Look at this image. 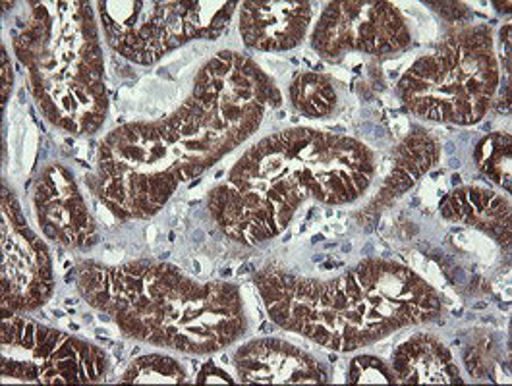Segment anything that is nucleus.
<instances>
[{"label": "nucleus", "instance_id": "nucleus-10", "mask_svg": "<svg viewBox=\"0 0 512 386\" xmlns=\"http://www.w3.org/2000/svg\"><path fill=\"white\" fill-rule=\"evenodd\" d=\"M55 290L47 244L31 230L16 195L2 190V317L26 315Z\"/></svg>", "mask_w": 512, "mask_h": 386}, {"label": "nucleus", "instance_id": "nucleus-6", "mask_svg": "<svg viewBox=\"0 0 512 386\" xmlns=\"http://www.w3.org/2000/svg\"><path fill=\"white\" fill-rule=\"evenodd\" d=\"M499 82L493 31L484 24L462 26L410 66L399 97L420 118L472 126L484 120Z\"/></svg>", "mask_w": 512, "mask_h": 386}, {"label": "nucleus", "instance_id": "nucleus-19", "mask_svg": "<svg viewBox=\"0 0 512 386\" xmlns=\"http://www.w3.org/2000/svg\"><path fill=\"white\" fill-rule=\"evenodd\" d=\"M476 165L485 176L511 192V136L495 132L485 136L474 149Z\"/></svg>", "mask_w": 512, "mask_h": 386}, {"label": "nucleus", "instance_id": "nucleus-16", "mask_svg": "<svg viewBox=\"0 0 512 386\" xmlns=\"http://www.w3.org/2000/svg\"><path fill=\"white\" fill-rule=\"evenodd\" d=\"M439 155H441L439 143L427 132L424 130L410 132L397 147L393 170L383 182L379 195L371 199L368 211L387 207L393 199H397L408 188H412L420 176H424L431 166L437 165Z\"/></svg>", "mask_w": 512, "mask_h": 386}, {"label": "nucleus", "instance_id": "nucleus-12", "mask_svg": "<svg viewBox=\"0 0 512 386\" xmlns=\"http://www.w3.org/2000/svg\"><path fill=\"white\" fill-rule=\"evenodd\" d=\"M236 377L244 385H319L329 375L312 354L281 338H256L234 354Z\"/></svg>", "mask_w": 512, "mask_h": 386}, {"label": "nucleus", "instance_id": "nucleus-17", "mask_svg": "<svg viewBox=\"0 0 512 386\" xmlns=\"http://www.w3.org/2000/svg\"><path fill=\"white\" fill-rule=\"evenodd\" d=\"M290 103L306 118H327L335 112L339 93L329 76L302 72L290 83Z\"/></svg>", "mask_w": 512, "mask_h": 386}, {"label": "nucleus", "instance_id": "nucleus-15", "mask_svg": "<svg viewBox=\"0 0 512 386\" xmlns=\"http://www.w3.org/2000/svg\"><path fill=\"white\" fill-rule=\"evenodd\" d=\"M441 215L482 230L501 246H511V201L501 193L476 186L458 188L441 201Z\"/></svg>", "mask_w": 512, "mask_h": 386}, {"label": "nucleus", "instance_id": "nucleus-3", "mask_svg": "<svg viewBox=\"0 0 512 386\" xmlns=\"http://www.w3.org/2000/svg\"><path fill=\"white\" fill-rule=\"evenodd\" d=\"M254 282L273 323L335 352H356L443 315L441 296L426 278L381 257L325 280L271 263Z\"/></svg>", "mask_w": 512, "mask_h": 386}, {"label": "nucleus", "instance_id": "nucleus-7", "mask_svg": "<svg viewBox=\"0 0 512 386\" xmlns=\"http://www.w3.org/2000/svg\"><path fill=\"white\" fill-rule=\"evenodd\" d=\"M236 8L238 2H97L111 49L142 66L194 39H219Z\"/></svg>", "mask_w": 512, "mask_h": 386}, {"label": "nucleus", "instance_id": "nucleus-22", "mask_svg": "<svg viewBox=\"0 0 512 386\" xmlns=\"http://www.w3.org/2000/svg\"><path fill=\"white\" fill-rule=\"evenodd\" d=\"M12 83H14V76H12V64L10 58L6 55V47L2 45V103L6 105L8 95L12 91Z\"/></svg>", "mask_w": 512, "mask_h": 386}, {"label": "nucleus", "instance_id": "nucleus-18", "mask_svg": "<svg viewBox=\"0 0 512 386\" xmlns=\"http://www.w3.org/2000/svg\"><path fill=\"white\" fill-rule=\"evenodd\" d=\"M118 383L132 385H180L188 383V371L180 361L165 354H145L134 359Z\"/></svg>", "mask_w": 512, "mask_h": 386}, {"label": "nucleus", "instance_id": "nucleus-14", "mask_svg": "<svg viewBox=\"0 0 512 386\" xmlns=\"http://www.w3.org/2000/svg\"><path fill=\"white\" fill-rule=\"evenodd\" d=\"M397 385H462L451 350L433 334L420 332L402 342L391 359Z\"/></svg>", "mask_w": 512, "mask_h": 386}, {"label": "nucleus", "instance_id": "nucleus-8", "mask_svg": "<svg viewBox=\"0 0 512 386\" xmlns=\"http://www.w3.org/2000/svg\"><path fill=\"white\" fill-rule=\"evenodd\" d=\"M0 348L2 377L22 383L87 385L109 371V356L99 346L24 315L2 317Z\"/></svg>", "mask_w": 512, "mask_h": 386}, {"label": "nucleus", "instance_id": "nucleus-5", "mask_svg": "<svg viewBox=\"0 0 512 386\" xmlns=\"http://www.w3.org/2000/svg\"><path fill=\"white\" fill-rule=\"evenodd\" d=\"M14 51L45 118L72 136L95 134L109 112L99 22L89 2H35Z\"/></svg>", "mask_w": 512, "mask_h": 386}, {"label": "nucleus", "instance_id": "nucleus-21", "mask_svg": "<svg viewBox=\"0 0 512 386\" xmlns=\"http://www.w3.org/2000/svg\"><path fill=\"white\" fill-rule=\"evenodd\" d=\"M196 383H200V385H209V383H234V379L228 375V371L225 369H221L217 363H213V361H209V363H205L203 367H201L200 373H198V377H196Z\"/></svg>", "mask_w": 512, "mask_h": 386}, {"label": "nucleus", "instance_id": "nucleus-1", "mask_svg": "<svg viewBox=\"0 0 512 386\" xmlns=\"http://www.w3.org/2000/svg\"><path fill=\"white\" fill-rule=\"evenodd\" d=\"M281 101L279 87L256 60L221 51L201 66L192 93L172 114L107 134L91 190L118 219H149L180 184L252 138Z\"/></svg>", "mask_w": 512, "mask_h": 386}, {"label": "nucleus", "instance_id": "nucleus-9", "mask_svg": "<svg viewBox=\"0 0 512 386\" xmlns=\"http://www.w3.org/2000/svg\"><path fill=\"white\" fill-rule=\"evenodd\" d=\"M412 45V33L391 2H329L312 31L313 51L339 62L350 53L393 55Z\"/></svg>", "mask_w": 512, "mask_h": 386}, {"label": "nucleus", "instance_id": "nucleus-2", "mask_svg": "<svg viewBox=\"0 0 512 386\" xmlns=\"http://www.w3.org/2000/svg\"><path fill=\"white\" fill-rule=\"evenodd\" d=\"M377 157L360 139L292 128L257 141L209 197L221 230L256 246L279 236L308 199L348 205L370 190Z\"/></svg>", "mask_w": 512, "mask_h": 386}, {"label": "nucleus", "instance_id": "nucleus-11", "mask_svg": "<svg viewBox=\"0 0 512 386\" xmlns=\"http://www.w3.org/2000/svg\"><path fill=\"white\" fill-rule=\"evenodd\" d=\"M33 205L41 230L60 246L87 249L97 244V224L68 168L51 165L43 170L33 192Z\"/></svg>", "mask_w": 512, "mask_h": 386}, {"label": "nucleus", "instance_id": "nucleus-20", "mask_svg": "<svg viewBox=\"0 0 512 386\" xmlns=\"http://www.w3.org/2000/svg\"><path fill=\"white\" fill-rule=\"evenodd\" d=\"M348 385H397L393 367L377 356H358L348 365Z\"/></svg>", "mask_w": 512, "mask_h": 386}, {"label": "nucleus", "instance_id": "nucleus-13", "mask_svg": "<svg viewBox=\"0 0 512 386\" xmlns=\"http://www.w3.org/2000/svg\"><path fill=\"white\" fill-rule=\"evenodd\" d=\"M313 20L312 2H242L240 35L248 49L285 53L300 47Z\"/></svg>", "mask_w": 512, "mask_h": 386}, {"label": "nucleus", "instance_id": "nucleus-4", "mask_svg": "<svg viewBox=\"0 0 512 386\" xmlns=\"http://www.w3.org/2000/svg\"><path fill=\"white\" fill-rule=\"evenodd\" d=\"M78 292L109 315L130 338L182 354L209 356L248 332L240 288L232 282H198L161 261L118 267L87 261L78 267Z\"/></svg>", "mask_w": 512, "mask_h": 386}]
</instances>
